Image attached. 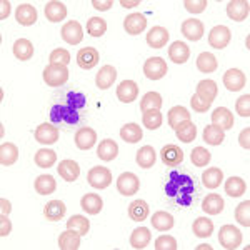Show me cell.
Listing matches in <instances>:
<instances>
[{
    "instance_id": "cell-48",
    "label": "cell",
    "mask_w": 250,
    "mask_h": 250,
    "mask_svg": "<svg viewBox=\"0 0 250 250\" xmlns=\"http://www.w3.org/2000/svg\"><path fill=\"white\" fill-rule=\"evenodd\" d=\"M164 115L160 114V110H145L142 112V124L148 130H157L162 125Z\"/></svg>"
},
{
    "instance_id": "cell-57",
    "label": "cell",
    "mask_w": 250,
    "mask_h": 250,
    "mask_svg": "<svg viewBox=\"0 0 250 250\" xmlns=\"http://www.w3.org/2000/svg\"><path fill=\"white\" fill-rule=\"evenodd\" d=\"M12 232V222L10 219H7V215L0 217V237H7Z\"/></svg>"
},
{
    "instance_id": "cell-61",
    "label": "cell",
    "mask_w": 250,
    "mask_h": 250,
    "mask_svg": "<svg viewBox=\"0 0 250 250\" xmlns=\"http://www.w3.org/2000/svg\"><path fill=\"white\" fill-rule=\"evenodd\" d=\"M0 208H2L3 215H9V213L12 212V205H10L9 200H5V199H0Z\"/></svg>"
},
{
    "instance_id": "cell-55",
    "label": "cell",
    "mask_w": 250,
    "mask_h": 250,
    "mask_svg": "<svg viewBox=\"0 0 250 250\" xmlns=\"http://www.w3.org/2000/svg\"><path fill=\"white\" fill-rule=\"evenodd\" d=\"M235 110L240 117H245V119L250 117V95L249 94H245V95H242L237 99Z\"/></svg>"
},
{
    "instance_id": "cell-24",
    "label": "cell",
    "mask_w": 250,
    "mask_h": 250,
    "mask_svg": "<svg viewBox=\"0 0 250 250\" xmlns=\"http://www.w3.org/2000/svg\"><path fill=\"white\" fill-rule=\"evenodd\" d=\"M80 207H82V210L88 213V215H97V213L102 212L104 200H102V197L97 195V193H85V195L82 197V200H80Z\"/></svg>"
},
{
    "instance_id": "cell-39",
    "label": "cell",
    "mask_w": 250,
    "mask_h": 250,
    "mask_svg": "<svg viewBox=\"0 0 250 250\" xmlns=\"http://www.w3.org/2000/svg\"><path fill=\"white\" fill-rule=\"evenodd\" d=\"M150 213V207L147 205L145 200H134L128 205V217L134 222H144Z\"/></svg>"
},
{
    "instance_id": "cell-11",
    "label": "cell",
    "mask_w": 250,
    "mask_h": 250,
    "mask_svg": "<svg viewBox=\"0 0 250 250\" xmlns=\"http://www.w3.org/2000/svg\"><path fill=\"white\" fill-rule=\"evenodd\" d=\"M124 29L128 35H140L147 29V19L144 14H130L124 20Z\"/></svg>"
},
{
    "instance_id": "cell-59",
    "label": "cell",
    "mask_w": 250,
    "mask_h": 250,
    "mask_svg": "<svg viewBox=\"0 0 250 250\" xmlns=\"http://www.w3.org/2000/svg\"><path fill=\"white\" fill-rule=\"evenodd\" d=\"M249 137H250V128H249V127H245L244 130L240 132V135H239V144H240V147H242V148H245V150H249V148H250Z\"/></svg>"
},
{
    "instance_id": "cell-15",
    "label": "cell",
    "mask_w": 250,
    "mask_h": 250,
    "mask_svg": "<svg viewBox=\"0 0 250 250\" xmlns=\"http://www.w3.org/2000/svg\"><path fill=\"white\" fill-rule=\"evenodd\" d=\"M75 145L79 150H90L97 144V132L90 127H82L75 134Z\"/></svg>"
},
{
    "instance_id": "cell-3",
    "label": "cell",
    "mask_w": 250,
    "mask_h": 250,
    "mask_svg": "<svg viewBox=\"0 0 250 250\" xmlns=\"http://www.w3.org/2000/svg\"><path fill=\"white\" fill-rule=\"evenodd\" d=\"M140 180L134 172H124L117 179V190L125 197H132L139 192Z\"/></svg>"
},
{
    "instance_id": "cell-54",
    "label": "cell",
    "mask_w": 250,
    "mask_h": 250,
    "mask_svg": "<svg viewBox=\"0 0 250 250\" xmlns=\"http://www.w3.org/2000/svg\"><path fill=\"white\" fill-rule=\"evenodd\" d=\"M208 2L207 0H184V7L187 12H190V14H202L207 9Z\"/></svg>"
},
{
    "instance_id": "cell-5",
    "label": "cell",
    "mask_w": 250,
    "mask_h": 250,
    "mask_svg": "<svg viewBox=\"0 0 250 250\" xmlns=\"http://www.w3.org/2000/svg\"><path fill=\"white\" fill-rule=\"evenodd\" d=\"M60 35H62V40L68 45H79L83 40V29L82 25L77 22V20H70L60 30Z\"/></svg>"
},
{
    "instance_id": "cell-28",
    "label": "cell",
    "mask_w": 250,
    "mask_h": 250,
    "mask_svg": "<svg viewBox=\"0 0 250 250\" xmlns=\"http://www.w3.org/2000/svg\"><path fill=\"white\" fill-rule=\"evenodd\" d=\"M80 233L77 230L67 229L59 235V249L60 250H77L80 247Z\"/></svg>"
},
{
    "instance_id": "cell-56",
    "label": "cell",
    "mask_w": 250,
    "mask_h": 250,
    "mask_svg": "<svg viewBox=\"0 0 250 250\" xmlns=\"http://www.w3.org/2000/svg\"><path fill=\"white\" fill-rule=\"evenodd\" d=\"M190 105H192V110L193 112H199V114H204V112H207L208 108H210L212 104L205 102V100H202L200 97H197L195 94L192 95L190 99Z\"/></svg>"
},
{
    "instance_id": "cell-30",
    "label": "cell",
    "mask_w": 250,
    "mask_h": 250,
    "mask_svg": "<svg viewBox=\"0 0 250 250\" xmlns=\"http://www.w3.org/2000/svg\"><path fill=\"white\" fill-rule=\"evenodd\" d=\"M19 160V148L15 144L12 142H5L0 145V165L3 167H9V165H14Z\"/></svg>"
},
{
    "instance_id": "cell-13",
    "label": "cell",
    "mask_w": 250,
    "mask_h": 250,
    "mask_svg": "<svg viewBox=\"0 0 250 250\" xmlns=\"http://www.w3.org/2000/svg\"><path fill=\"white\" fill-rule=\"evenodd\" d=\"M100 60V55H99V50L94 47H85V48H80L77 52V63L80 68L83 70H90L94 68Z\"/></svg>"
},
{
    "instance_id": "cell-2",
    "label": "cell",
    "mask_w": 250,
    "mask_h": 250,
    "mask_svg": "<svg viewBox=\"0 0 250 250\" xmlns=\"http://www.w3.org/2000/svg\"><path fill=\"white\" fill-rule=\"evenodd\" d=\"M219 244L227 250H235L242 245V232L233 225H222L219 229Z\"/></svg>"
},
{
    "instance_id": "cell-40",
    "label": "cell",
    "mask_w": 250,
    "mask_h": 250,
    "mask_svg": "<svg viewBox=\"0 0 250 250\" xmlns=\"http://www.w3.org/2000/svg\"><path fill=\"white\" fill-rule=\"evenodd\" d=\"M34 162L40 168H50L52 165H55V162H57V154L52 148H40V150L35 152Z\"/></svg>"
},
{
    "instance_id": "cell-18",
    "label": "cell",
    "mask_w": 250,
    "mask_h": 250,
    "mask_svg": "<svg viewBox=\"0 0 250 250\" xmlns=\"http://www.w3.org/2000/svg\"><path fill=\"white\" fill-rule=\"evenodd\" d=\"M15 20L23 27H30L37 22V9L30 3H22L15 10Z\"/></svg>"
},
{
    "instance_id": "cell-52",
    "label": "cell",
    "mask_w": 250,
    "mask_h": 250,
    "mask_svg": "<svg viewBox=\"0 0 250 250\" xmlns=\"http://www.w3.org/2000/svg\"><path fill=\"white\" fill-rule=\"evenodd\" d=\"M154 247L155 250H177L179 249V244H177V240L172 235H160L155 240Z\"/></svg>"
},
{
    "instance_id": "cell-16",
    "label": "cell",
    "mask_w": 250,
    "mask_h": 250,
    "mask_svg": "<svg viewBox=\"0 0 250 250\" xmlns=\"http://www.w3.org/2000/svg\"><path fill=\"white\" fill-rule=\"evenodd\" d=\"M43 14H45V19L48 22L59 23L67 17V7L62 2H59V0H52V2L45 3Z\"/></svg>"
},
{
    "instance_id": "cell-36",
    "label": "cell",
    "mask_w": 250,
    "mask_h": 250,
    "mask_svg": "<svg viewBox=\"0 0 250 250\" xmlns=\"http://www.w3.org/2000/svg\"><path fill=\"white\" fill-rule=\"evenodd\" d=\"M150 240H152V233H150V230H148L147 227L135 229V230L132 232V235H130V245L135 250L145 249L148 244H150Z\"/></svg>"
},
{
    "instance_id": "cell-33",
    "label": "cell",
    "mask_w": 250,
    "mask_h": 250,
    "mask_svg": "<svg viewBox=\"0 0 250 250\" xmlns=\"http://www.w3.org/2000/svg\"><path fill=\"white\" fill-rule=\"evenodd\" d=\"M222 182H224V172L219 167H210L202 173V184L210 190L220 187Z\"/></svg>"
},
{
    "instance_id": "cell-17",
    "label": "cell",
    "mask_w": 250,
    "mask_h": 250,
    "mask_svg": "<svg viewBox=\"0 0 250 250\" xmlns=\"http://www.w3.org/2000/svg\"><path fill=\"white\" fill-rule=\"evenodd\" d=\"M160 159H162V162L165 165H168V167H175V165L182 164L184 150L180 147H177V145L168 144L160 150Z\"/></svg>"
},
{
    "instance_id": "cell-62",
    "label": "cell",
    "mask_w": 250,
    "mask_h": 250,
    "mask_svg": "<svg viewBox=\"0 0 250 250\" xmlns=\"http://www.w3.org/2000/svg\"><path fill=\"white\" fill-rule=\"evenodd\" d=\"M140 0H132V2H128V0H120V5L124 7V9H132V7L139 5Z\"/></svg>"
},
{
    "instance_id": "cell-34",
    "label": "cell",
    "mask_w": 250,
    "mask_h": 250,
    "mask_svg": "<svg viewBox=\"0 0 250 250\" xmlns=\"http://www.w3.org/2000/svg\"><path fill=\"white\" fill-rule=\"evenodd\" d=\"M152 227L155 229V230H159V232H168L170 229L173 227V217L170 215L168 212H164V210H159V212H155L154 215H152Z\"/></svg>"
},
{
    "instance_id": "cell-50",
    "label": "cell",
    "mask_w": 250,
    "mask_h": 250,
    "mask_svg": "<svg viewBox=\"0 0 250 250\" xmlns=\"http://www.w3.org/2000/svg\"><path fill=\"white\" fill-rule=\"evenodd\" d=\"M212 154L205 147H195L190 154V160L195 167H205V165L210 164Z\"/></svg>"
},
{
    "instance_id": "cell-20",
    "label": "cell",
    "mask_w": 250,
    "mask_h": 250,
    "mask_svg": "<svg viewBox=\"0 0 250 250\" xmlns=\"http://www.w3.org/2000/svg\"><path fill=\"white\" fill-rule=\"evenodd\" d=\"M217 94H219V87L213 80H200L195 87V95L208 104H212L217 99Z\"/></svg>"
},
{
    "instance_id": "cell-26",
    "label": "cell",
    "mask_w": 250,
    "mask_h": 250,
    "mask_svg": "<svg viewBox=\"0 0 250 250\" xmlns=\"http://www.w3.org/2000/svg\"><path fill=\"white\" fill-rule=\"evenodd\" d=\"M119 155V145H117L115 140L112 139H105L99 144V148H97V157L104 162H112V160L117 159Z\"/></svg>"
},
{
    "instance_id": "cell-1",
    "label": "cell",
    "mask_w": 250,
    "mask_h": 250,
    "mask_svg": "<svg viewBox=\"0 0 250 250\" xmlns=\"http://www.w3.org/2000/svg\"><path fill=\"white\" fill-rule=\"evenodd\" d=\"M68 80V68L67 65H60V63H48L43 68V82L48 87H62L65 85Z\"/></svg>"
},
{
    "instance_id": "cell-41",
    "label": "cell",
    "mask_w": 250,
    "mask_h": 250,
    "mask_svg": "<svg viewBox=\"0 0 250 250\" xmlns=\"http://www.w3.org/2000/svg\"><path fill=\"white\" fill-rule=\"evenodd\" d=\"M217 67H219V60L210 52H202L197 57V68L204 74H212V72L217 70Z\"/></svg>"
},
{
    "instance_id": "cell-51",
    "label": "cell",
    "mask_w": 250,
    "mask_h": 250,
    "mask_svg": "<svg viewBox=\"0 0 250 250\" xmlns=\"http://www.w3.org/2000/svg\"><path fill=\"white\" fill-rule=\"evenodd\" d=\"M235 220L242 227H250V200H245L237 205L235 208Z\"/></svg>"
},
{
    "instance_id": "cell-6",
    "label": "cell",
    "mask_w": 250,
    "mask_h": 250,
    "mask_svg": "<svg viewBox=\"0 0 250 250\" xmlns=\"http://www.w3.org/2000/svg\"><path fill=\"white\" fill-rule=\"evenodd\" d=\"M144 74L150 80H160L167 74V63L162 57H152L144 63Z\"/></svg>"
},
{
    "instance_id": "cell-10",
    "label": "cell",
    "mask_w": 250,
    "mask_h": 250,
    "mask_svg": "<svg viewBox=\"0 0 250 250\" xmlns=\"http://www.w3.org/2000/svg\"><path fill=\"white\" fill-rule=\"evenodd\" d=\"M245 82H247V77L239 68H230V70H227L224 74V85L230 92L242 90L245 87Z\"/></svg>"
},
{
    "instance_id": "cell-60",
    "label": "cell",
    "mask_w": 250,
    "mask_h": 250,
    "mask_svg": "<svg viewBox=\"0 0 250 250\" xmlns=\"http://www.w3.org/2000/svg\"><path fill=\"white\" fill-rule=\"evenodd\" d=\"M0 5H2V12H0V19L5 20V19L10 15V2H9V0H2V2H0Z\"/></svg>"
},
{
    "instance_id": "cell-47",
    "label": "cell",
    "mask_w": 250,
    "mask_h": 250,
    "mask_svg": "<svg viewBox=\"0 0 250 250\" xmlns=\"http://www.w3.org/2000/svg\"><path fill=\"white\" fill-rule=\"evenodd\" d=\"M87 32L90 37H102L104 34L107 32V22L100 17H90L87 20Z\"/></svg>"
},
{
    "instance_id": "cell-14",
    "label": "cell",
    "mask_w": 250,
    "mask_h": 250,
    "mask_svg": "<svg viewBox=\"0 0 250 250\" xmlns=\"http://www.w3.org/2000/svg\"><path fill=\"white\" fill-rule=\"evenodd\" d=\"M180 30H182V35L187 40H190V42H197V40H200L204 37V23L200 22V20L197 19H188L185 20L182 23V27H180Z\"/></svg>"
},
{
    "instance_id": "cell-9",
    "label": "cell",
    "mask_w": 250,
    "mask_h": 250,
    "mask_svg": "<svg viewBox=\"0 0 250 250\" xmlns=\"http://www.w3.org/2000/svg\"><path fill=\"white\" fill-rule=\"evenodd\" d=\"M250 14V3L247 0H232L227 3V15L230 20L235 22H244L249 19Z\"/></svg>"
},
{
    "instance_id": "cell-19",
    "label": "cell",
    "mask_w": 250,
    "mask_h": 250,
    "mask_svg": "<svg viewBox=\"0 0 250 250\" xmlns=\"http://www.w3.org/2000/svg\"><path fill=\"white\" fill-rule=\"evenodd\" d=\"M190 57V48L185 42H180V40H177V42H173L170 47H168V59L172 60L173 63H177V65H182L185 63Z\"/></svg>"
},
{
    "instance_id": "cell-29",
    "label": "cell",
    "mask_w": 250,
    "mask_h": 250,
    "mask_svg": "<svg viewBox=\"0 0 250 250\" xmlns=\"http://www.w3.org/2000/svg\"><path fill=\"white\" fill-rule=\"evenodd\" d=\"M224 207H225L224 199L220 195H217V193H208L202 202V210L205 213H208V215H219L224 210Z\"/></svg>"
},
{
    "instance_id": "cell-46",
    "label": "cell",
    "mask_w": 250,
    "mask_h": 250,
    "mask_svg": "<svg viewBox=\"0 0 250 250\" xmlns=\"http://www.w3.org/2000/svg\"><path fill=\"white\" fill-rule=\"evenodd\" d=\"M204 140L205 144L208 145H220L222 142L225 140V130H222L220 127H217V125H207V127L204 128Z\"/></svg>"
},
{
    "instance_id": "cell-8",
    "label": "cell",
    "mask_w": 250,
    "mask_h": 250,
    "mask_svg": "<svg viewBox=\"0 0 250 250\" xmlns=\"http://www.w3.org/2000/svg\"><path fill=\"white\" fill-rule=\"evenodd\" d=\"M35 140L42 145H54L59 140V128L52 124H40L35 128Z\"/></svg>"
},
{
    "instance_id": "cell-35",
    "label": "cell",
    "mask_w": 250,
    "mask_h": 250,
    "mask_svg": "<svg viewBox=\"0 0 250 250\" xmlns=\"http://www.w3.org/2000/svg\"><path fill=\"white\" fill-rule=\"evenodd\" d=\"M144 137V132L140 128V125L137 124H127L120 128V139L127 144H139Z\"/></svg>"
},
{
    "instance_id": "cell-12",
    "label": "cell",
    "mask_w": 250,
    "mask_h": 250,
    "mask_svg": "<svg viewBox=\"0 0 250 250\" xmlns=\"http://www.w3.org/2000/svg\"><path fill=\"white\" fill-rule=\"evenodd\" d=\"M117 99L124 104H132L139 97V85L134 80H124L120 85H117Z\"/></svg>"
},
{
    "instance_id": "cell-44",
    "label": "cell",
    "mask_w": 250,
    "mask_h": 250,
    "mask_svg": "<svg viewBox=\"0 0 250 250\" xmlns=\"http://www.w3.org/2000/svg\"><path fill=\"white\" fill-rule=\"evenodd\" d=\"M245 190H247V184H245V180L240 179V177H230V179H227V182H225V192H227V195L232 197V199H237V197L244 195Z\"/></svg>"
},
{
    "instance_id": "cell-43",
    "label": "cell",
    "mask_w": 250,
    "mask_h": 250,
    "mask_svg": "<svg viewBox=\"0 0 250 250\" xmlns=\"http://www.w3.org/2000/svg\"><path fill=\"white\" fill-rule=\"evenodd\" d=\"M12 52H14L15 59L29 60V59H32V55H34V43L27 39H19L17 42L14 43Z\"/></svg>"
},
{
    "instance_id": "cell-53",
    "label": "cell",
    "mask_w": 250,
    "mask_h": 250,
    "mask_svg": "<svg viewBox=\"0 0 250 250\" xmlns=\"http://www.w3.org/2000/svg\"><path fill=\"white\" fill-rule=\"evenodd\" d=\"M50 63H60V65H68L70 63V54L65 48H55L54 52L50 54Z\"/></svg>"
},
{
    "instance_id": "cell-58",
    "label": "cell",
    "mask_w": 250,
    "mask_h": 250,
    "mask_svg": "<svg viewBox=\"0 0 250 250\" xmlns=\"http://www.w3.org/2000/svg\"><path fill=\"white\" fill-rule=\"evenodd\" d=\"M92 5H94V9L100 10V12H107L112 9V5H114V0H92Z\"/></svg>"
},
{
    "instance_id": "cell-45",
    "label": "cell",
    "mask_w": 250,
    "mask_h": 250,
    "mask_svg": "<svg viewBox=\"0 0 250 250\" xmlns=\"http://www.w3.org/2000/svg\"><path fill=\"white\" fill-rule=\"evenodd\" d=\"M164 100L159 92H147L140 100V112L145 110H160Z\"/></svg>"
},
{
    "instance_id": "cell-49",
    "label": "cell",
    "mask_w": 250,
    "mask_h": 250,
    "mask_svg": "<svg viewBox=\"0 0 250 250\" xmlns=\"http://www.w3.org/2000/svg\"><path fill=\"white\" fill-rule=\"evenodd\" d=\"M67 229L77 230L80 235H87L88 230H90V222L83 215H72L70 219L67 220Z\"/></svg>"
},
{
    "instance_id": "cell-42",
    "label": "cell",
    "mask_w": 250,
    "mask_h": 250,
    "mask_svg": "<svg viewBox=\"0 0 250 250\" xmlns=\"http://www.w3.org/2000/svg\"><path fill=\"white\" fill-rule=\"evenodd\" d=\"M187 120H190V112L185 107H172L167 114V122L173 130L182 122H187Z\"/></svg>"
},
{
    "instance_id": "cell-7",
    "label": "cell",
    "mask_w": 250,
    "mask_h": 250,
    "mask_svg": "<svg viewBox=\"0 0 250 250\" xmlns=\"http://www.w3.org/2000/svg\"><path fill=\"white\" fill-rule=\"evenodd\" d=\"M232 40V32L225 25H215L208 34V45L213 48H225Z\"/></svg>"
},
{
    "instance_id": "cell-23",
    "label": "cell",
    "mask_w": 250,
    "mask_h": 250,
    "mask_svg": "<svg viewBox=\"0 0 250 250\" xmlns=\"http://www.w3.org/2000/svg\"><path fill=\"white\" fill-rule=\"evenodd\" d=\"M168 37L170 35H168V30L165 27L155 25L152 27L150 32H147V43L152 48H162L164 45H167Z\"/></svg>"
},
{
    "instance_id": "cell-22",
    "label": "cell",
    "mask_w": 250,
    "mask_h": 250,
    "mask_svg": "<svg viewBox=\"0 0 250 250\" xmlns=\"http://www.w3.org/2000/svg\"><path fill=\"white\" fill-rule=\"evenodd\" d=\"M57 172H59V175L65 180V182H75L80 175V167L75 160L65 159L59 164Z\"/></svg>"
},
{
    "instance_id": "cell-4",
    "label": "cell",
    "mask_w": 250,
    "mask_h": 250,
    "mask_svg": "<svg viewBox=\"0 0 250 250\" xmlns=\"http://www.w3.org/2000/svg\"><path fill=\"white\" fill-rule=\"evenodd\" d=\"M87 180L90 187L97 188V190H104L112 184V172L107 167H94L88 170Z\"/></svg>"
},
{
    "instance_id": "cell-21",
    "label": "cell",
    "mask_w": 250,
    "mask_h": 250,
    "mask_svg": "<svg viewBox=\"0 0 250 250\" xmlns=\"http://www.w3.org/2000/svg\"><path fill=\"white\" fill-rule=\"evenodd\" d=\"M117 80V70L115 67L112 65H104L97 72L95 77V85L100 88V90H107L108 87H112Z\"/></svg>"
},
{
    "instance_id": "cell-31",
    "label": "cell",
    "mask_w": 250,
    "mask_h": 250,
    "mask_svg": "<svg viewBox=\"0 0 250 250\" xmlns=\"http://www.w3.org/2000/svg\"><path fill=\"white\" fill-rule=\"evenodd\" d=\"M175 135L180 142L184 144H190L197 139V125L192 122V120H187V122H182L179 127L175 128Z\"/></svg>"
},
{
    "instance_id": "cell-27",
    "label": "cell",
    "mask_w": 250,
    "mask_h": 250,
    "mask_svg": "<svg viewBox=\"0 0 250 250\" xmlns=\"http://www.w3.org/2000/svg\"><path fill=\"white\" fill-rule=\"evenodd\" d=\"M65 212H67V207L62 200H50V202L45 205V208H43V215L50 222H60L65 217Z\"/></svg>"
},
{
    "instance_id": "cell-25",
    "label": "cell",
    "mask_w": 250,
    "mask_h": 250,
    "mask_svg": "<svg viewBox=\"0 0 250 250\" xmlns=\"http://www.w3.org/2000/svg\"><path fill=\"white\" fill-rule=\"evenodd\" d=\"M212 124L220 127L222 130H230L233 127V115L227 107H217L212 112Z\"/></svg>"
},
{
    "instance_id": "cell-32",
    "label": "cell",
    "mask_w": 250,
    "mask_h": 250,
    "mask_svg": "<svg viewBox=\"0 0 250 250\" xmlns=\"http://www.w3.org/2000/svg\"><path fill=\"white\" fill-rule=\"evenodd\" d=\"M135 160H137V165L142 168H150L155 165V160H157V155H155V150L152 145H144L142 148H139L135 155Z\"/></svg>"
},
{
    "instance_id": "cell-38",
    "label": "cell",
    "mask_w": 250,
    "mask_h": 250,
    "mask_svg": "<svg viewBox=\"0 0 250 250\" xmlns=\"http://www.w3.org/2000/svg\"><path fill=\"white\" fill-rule=\"evenodd\" d=\"M34 188L40 195H50L57 188V182L52 175H39L34 182Z\"/></svg>"
},
{
    "instance_id": "cell-37",
    "label": "cell",
    "mask_w": 250,
    "mask_h": 250,
    "mask_svg": "<svg viewBox=\"0 0 250 250\" xmlns=\"http://www.w3.org/2000/svg\"><path fill=\"white\" fill-rule=\"evenodd\" d=\"M192 232L199 239H207L213 233V222L210 219H205V217H199V219L193 220Z\"/></svg>"
}]
</instances>
